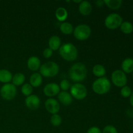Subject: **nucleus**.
Listing matches in <instances>:
<instances>
[{
    "label": "nucleus",
    "instance_id": "f257e3e1",
    "mask_svg": "<svg viewBox=\"0 0 133 133\" xmlns=\"http://www.w3.org/2000/svg\"><path fill=\"white\" fill-rule=\"evenodd\" d=\"M70 78L75 83L83 81L87 76V69L84 64L77 62L71 66L69 70Z\"/></svg>",
    "mask_w": 133,
    "mask_h": 133
},
{
    "label": "nucleus",
    "instance_id": "f03ea898",
    "mask_svg": "<svg viewBox=\"0 0 133 133\" xmlns=\"http://www.w3.org/2000/svg\"><path fill=\"white\" fill-rule=\"evenodd\" d=\"M59 54L63 59L71 62L77 58L78 50L74 44L66 43L59 48Z\"/></svg>",
    "mask_w": 133,
    "mask_h": 133
},
{
    "label": "nucleus",
    "instance_id": "7ed1b4c3",
    "mask_svg": "<svg viewBox=\"0 0 133 133\" xmlns=\"http://www.w3.org/2000/svg\"><path fill=\"white\" fill-rule=\"evenodd\" d=\"M111 84L107 77H101L96 79L92 84V90L99 95H103L109 92Z\"/></svg>",
    "mask_w": 133,
    "mask_h": 133
},
{
    "label": "nucleus",
    "instance_id": "20e7f679",
    "mask_svg": "<svg viewBox=\"0 0 133 133\" xmlns=\"http://www.w3.org/2000/svg\"><path fill=\"white\" fill-rule=\"evenodd\" d=\"M59 72V66L56 62L49 61L42 65L40 68V73L42 76L45 77H53Z\"/></svg>",
    "mask_w": 133,
    "mask_h": 133
},
{
    "label": "nucleus",
    "instance_id": "39448f33",
    "mask_svg": "<svg viewBox=\"0 0 133 133\" xmlns=\"http://www.w3.org/2000/svg\"><path fill=\"white\" fill-rule=\"evenodd\" d=\"M73 32L75 38L83 41L87 40L90 36L92 31L88 25L81 24L75 27Z\"/></svg>",
    "mask_w": 133,
    "mask_h": 133
},
{
    "label": "nucleus",
    "instance_id": "423d86ee",
    "mask_svg": "<svg viewBox=\"0 0 133 133\" xmlns=\"http://www.w3.org/2000/svg\"><path fill=\"white\" fill-rule=\"evenodd\" d=\"M123 22V18L117 13H112L109 14L105 19V25L109 29H116L120 27Z\"/></svg>",
    "mask_w": 133,
    "mask_h": 133
},
{
    "label": "nucleus",
    "instance_id": "0eeeda50",
    "mask_svg": "<svg viewBox=\"0 0 133 133\" xmlns=\"http://www.w3.org/2000/svg\"><path fill=\"white\" fill-rule=\"evenodd\" d=\"M70 94L77 100H83L87 96V89L81 83H75L70 87Z\"/></svg>",
    "mask_w": 133,
    "mask_h": 133
},
{
    "label": "nucleus",
    "instance_id": "6e6552de",
    "mask_svg": "<svg viewBox=\"0 0 133 133\" xmlns=\"http://www.w3.org/2000/svg\"><path fill=\"white\" fill-rule=\"evenodd\" d=\"M17 94V89L16 86L13 84L7 83L1 87L0 89V95L3 99L7 101L12 100L16 97Z\"/></svg>",
    "mask_w": 133,
    "mask_h": 133
},
{
    "label": "nucleus",
    "instance_id": "1a4fd4ad",
    "mask_svg": "<svg viewBox=\"0 0 133 133\" xmlns=\"http://www.w3.org/2000/svg\"><path fill=\"white\" fill-rule=\"evenodd\" d=\"M111 79L113 84L118 87H123L126 86L127 83V78L126 74L122 70H117L112 72Z\"/></svg>",
    "mask_w": 133,
    "mask_h": 133
},
{
    "label": "nucleus",
    "instance_id": "9d476101",
    "mask_svg": "<svg viewBox=\"0 0 133 133\" xmlns=\"http://www.w3.org/2000/svg\"><path fill=\"white\" fill-rule=\"evenodd\" d=\"M45 109L52 114H56L60 110V104L55 99L49 98L45 102Z\"/></svg>",
    "mask_w": 133,
    "mask_h": 133
},
{
    "label": "nucleus",
    "instance_id": "9b49d317",
    "mask_svg": "<svg viewBox=\"0 0 133 133\" xmlns=\"http://www.w3.org/2000/svg\"><path fill=\"white\" fill-rule=\"evenodd\" d=\"M26 107L30 110H36L38 109L40 104V98L36 95H32L27 97L25 100Z\"/></svg>",
    "mask_w": 133,
    "mask_h": 133
},
{
    "label": "nucleus",
    "instance_id": "f8f14e48",
    "mask_svg": "<svg viewBox=\"0 0 133 133\" xmlns=\"http://www.w3.org/2000/svg\"><path fill=\"white\" fill-rule=\"evenodd\" d=\"M60 87L54 83H48L44 87V94L48 97H53L60 93Z\"/></svg>",
    "mask_w": 133,
    "mask_h": 133
},
{
    "label": "nucleus",
    "instance_id": "ddd939ff",
    "mask_svg": "<svg viewBox=\"0 0 133 133\" xmlns=\"http://www.w3.org/2000/svg\"><path fill=\"white\" fill-rule=\"evenodd\" d=\"M79 11L83 16L90 15L92 11V5L87 1H82L79 4Z\"/></svg>",
    "mask_w": 133,
    "mask_h": 133
},
{
    "label": "nucleus",
    "instance_id": "4468645a",
    "mask_svg": "<svg viewBox=\"0 0 133 133\" xmlns=\"http://www.w3.org/2000/svg\"><path fill=\"white\" fill-rule=\"evenodd\" d=\"M58 99L60 102L64 105H70L73 101V97L70 93L66 91H62L58 94Z\"/></svg>",
    "mask_w": 133,
    "mask_h": 133
},
{
    "label": "nucleus",
    "instance_id": "2eb2a0df",
    "mask_svg": "<svg viewBox=\"0 0 133 133\" xmlns=\"http://www.w3.org/2000/svg\"><path fill=\"white\" fill-rule=\"evenodd\" d=\"M40 60L35 56L29 57L27 61V67L31 71H36L40 68Z\"/></svg>",
    "mask_w": 133,
    "mask_h": 133
},
{
    "label": "nucleus",
    "instance_id": "dca6fc26",
    "mask_svg": "<svg viewBox=\"0 0 133 133\" xmlns=\"http://www.w3.org/2000/svg\"><path fill=\"white\" fill-rule=\"evenodd\" d=\"M122 69L125 74H131L133 72V58H125L122 63Z\"/></svg>",
    "mask_w": 133,
    "mask_h": 133
},
{
    "label": "nucleus",
    "instance_id": "f3484780",
    "mask_svg": "<svg viewBox=\"0 0 133 133\" xmlns=\"http://www.w3.org/2000/svg\"><path fill=\"white\" fill-rule=\"evenodd\" d=\"M29 81L32 87H38L42 83V76L39 73H34L30 77Z\"/></svg>",
    "mask_w": 133,
    "mask_h": 133
},
{
    "label": "nucleus",
    "instance_id": "a211bd4d",
    "mask_svg": "<svg viewBox=\"0 0 133 133\" xmlns=\"http://www.w3.org/2000/svg\"><path fill=\"white\" fill-rule=\"evenodd\" d=\"M49 48H50L52 51H56L61 48V40L58 36H52L49 39Z\"/></svg>",
    "mask_w": 133,
    "mask_h": 133
},
{
    "label": "nucleus",
    "instance_id": "6ab92c4d",
    "mask_svg": "<svg viewBox=\"0 0 133 133\" xmlns=\"http://www.w3.org/2000/svg\"><path fill=\"white\" fill-rule=\"evenodd\" d=\"M12 79V75L11 72L7 70H0V82L3 83H10Z\"/></svg>",
    "mask_w": 133,
    "mask_h": 133
},
{
    "label": "nucleus",
    "instance_id": "aec40b11",
    "mask_svg": "<svg viewBox=\"0 0 133 133\" xmlns=\"http://www.w3.org/2000/svg\"><path fill=\"white\" fill-rule=\"evenodd\" d=\"M94 75L97 77H103L104 75L106 74V70L103 65L96 64L94 66L92 70Z\"/></svg>",
    "mask_w": 133,
    "mask_h": 133
},
{
    "label": "nucleus",
    "instance_id": "412c9836",
    "mask_svg": "<svg viewBox=\"0 0 133 133\" xmlns=\"http://www.w3.org/2000/svg\"><path fill=\"white\" fill-rule=\"evenodd\" d=\"M55 16L57 19L60 22H64L68 18V12L64 7H59L55 12Z\"/></svg>",
    "mask_w": 133,
    "mask_h": 133
},
{
    "label": "nucleus",
    "instance_id": "4be33fe9",
    "mask_svg": "<svg viewBox=\"0 0 133 133\" xmlns=\"http://www.w3.org/2000/svg\"><path fill=\"white\" fill-rule=\"evenodd\" d=\"M25 80V77L22 73H16L14 76H12V84L14 86H20L24 83Z\"/></svg>",
    "mask_w": 133,
    "mask_h": 133
},
{
    "label": "nucleus",
    "instance_id": "5701e85b",
    "mask_svg": "<svg viewBox=\"0 0 133 133\" xmlns=\"http://www.w3.org/2000/svg\"><path fill=\"white\" fill-rule=\"evenodd\" d=\"M103 2L108 7L113 10H116L120 8L122 4V0H105Z\"/></svg>",
    "mask_w": 133,
    "mask_h": 133
},
{
    "label": "nucleus",
    "instance_id": "b1692460",
    "mask_svg": "<svg viewBox=\"0 0 133 133\" xmlns=\"http://www.w3.org/2000/svg\"><path fill=\"white\" fill-rule=\"evenodd\" d=\"M60 30L64 35H70L74 32V27L70 23L64 22L60 26Z\"/></svg>",
    "mask_w": 133,
    "mask_h": 133
},
{
    "label": "nucleus",
    "instance_id": "393cba45",
    "mask_svg": "<svg viewBox=\"0 0 133 133\" xmlns=\"http://www.w3.org/2000/svg\"><path fill=\"white\" fill-rule=\"evenodd\" d=\"M120 29L122 31V32L125 34L132 33L133 31V25L132 23L129 22H123L120 25Z\"/></svg>",
    "mask_w": 133,
    "mask_h": 133
},
{
    "label": "nucleus",
    "instance_id": "a878e982",
    "mask_svg": "<svg viewBox=\"0 0 133 133\" xmlns=\"http://www.w3.org/2000/svg\"><path fill=\"white\" fill-rule=\"evenodd\" d=\"M21 92L23 96L28 97V96H31L32 94V87L29 83H25L22 86V88H21Z\"/></svg>",
    "mask_w": 133,
    "mask_h": 133
},
{
    "label": "nucleus",
    "instance_id": "bb28decb",
    "mask_svg": "<svg viewBox=\"0 0 133 133\" xmlns=\"http://www.w3.org/2000/svg\"><path fill=\"white\" fill-rule=\"evenodd\" d=\"M50 122L53 126H54V127H58L62 123V118H61V116L57 114H53L52 116L51 117Z\"/></svg>",
    "mask_w": 133,
    "mask_h": 133
},
{
    "label": "nucleus",
    "instance_id": "cd10ccee",
    "mask_svg": "<svg viewBox=\"0 0 133 133\" xmlns=\"http://www.w3.org/2000/svg\"><path fill=\"white\" fill-rule=\"evenodd\" d=\"M120 94L122 95V97H129L131 96V94H132V91H131V88L128 86H125V87H122V89H121Z\"/></svg>",
    "mask_w": 133,
    "mask_h": 133
},
{
    "label": "nucleus",
    "instance_id": "c85d7f7f",
    "mask_svg": "<svg viewBox=\"0 0 133 133\" xmlns=\"http://www.w3.org/2000/svg\"><path fill=\"white\" fill-rule=\"evenodd\" d=\"M60 88L61 90H62L63 91H67L69 88H70L71 87V84H70V81L67 79H63V80L61 81V82L60 83Z\"/></svg>",
    "mask_w": 133,
    "mask_h": 133
},
{
    "label": "nucleus",
    "instance_id": "c756f323",
    "mask_svg": "<svg viewBox=\"0 0 133 133\" xmlns=\"http://www.w3.org/2000/svg\"><path fill=\"white\" fill-rule=\"evenodd\" d=\"M102 133H118L116 128L112 125H107L103 130Z\"/></svg>",
    "mask_w": 133,
    "mask_h": 133
},
{
    "label": "nucleus",
    "instance_id": "7c9ffc66",
    "mask_svg": "<svg viewBox=\"0 0 133 133\" xmlns=\"http://www.w3.org/2000/svg\"><path fill=\"white\" fill-rule=\"evenodd\" d=\"M43 55H44V58H49L53 55V51L50 49V48H46L44 50L43 52Z\"/></svg>",
    "mask_w": 133,
    "mask_h": 133
},
{
    "label": "nucleus",
    "instance_id": "2f4dec72",
    "mask_svg": "<svg viewBox=\"0 0 133 133\" xmlns=\"http://www.w3.org/2000/svg\"><path fill=\"white\" fill-rule=\"evenodd\" d=\"M87 133H102L101 129L99 127L94 126V127H90L89 129L87 131Z\"/></svg>",
    "mask_w": 133,
    "mask_h": 133
},
{
    "label": "nucleus",
    "instance_id": "473e14b6",
    "mask_svg": "<svg viewBox=\"0 0 133 133\" xmlns=\"http://www.w3.org/2000/svg\"><path fill=\"white\" fill-rule=\"evenodd\" d=\"M130 103H131V106L133 107V92H132L131 96H130Z\"/></svg>",
    "mask_w": 133,
    "mask_h": 133
},
{
    "label": "nucleus",
    "instance_id": "72a5a7b5",
    "mask_svg": "<svg viewBox=\"0 0 133 133\" xmlns=\"http://www.w3.org/2000/svg\"><path fill=\"white\" fill-rule=\"evenodd\" d=\"M103 1H96V5H97H97H98V6H102L103 5Z\"/></svg>",
    "mask_w": 133,
    "mask_h": 133
},
{
    "label": "nucleus",
    "instance_id": "f704fd0d",
    "mask_svg": "<svg viewBox=\"0 0 133 133\" xmlns=\"http://www.w3.org/2000/svg\"><path fill=\"white\" fill-rule=\"evenodd\" d=\"M74 2L77 3H81L82 2V1H74Z\"/></svg>",
    "mask_w": 133,
    "mask_h": 133
},
{
    "label": "nucleus",
    "instance_id": "c9c22d12",
    "mask_svg": "<svg viewBox=\"0 0 133 133\" xmlns=\"http://www.w3.org/2000/svg\"><path fill=\"white\" fill-rule=\"evenodd\" d=\"M132 78H133V73H132Z\"/></svg>",
    "mask_w": 133,
    "mask_h": 133
}]
</instances>
